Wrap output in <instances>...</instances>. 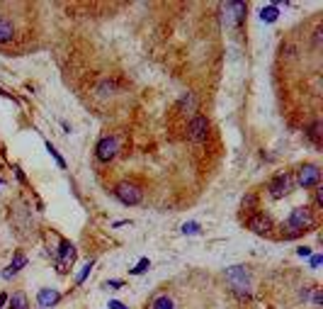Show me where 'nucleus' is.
<instances>
[{
  "mask_svg": "<svg viewBox=\"0 0 323 309\" xmlns=\"http://www.w3.org/2000/svg\"><path fill=\"white\" fill-rule=\"evenodd\" d=\"M311 224H313V214L309 207H294L289 214V219H287V229H292L287 236L292 239V236H297V234L306 232Z\"/></svg>",
  "mask_w": 323,
  "mask_h": 309,
  "instance_id": "obj_1",
  "label": "nucleus"
},
{
  "mask_svg": "<svg viewBox=\"0 0 323 309\" xmlns=\"http://www.w3.org/2000/svg\"><path fill=\"white\" fill-rule=\"evenodd\" d=\"M226 280L231 283L238 295H248L250 292V273L245 270L243 265H234V268H229L226 270Z\"/></svg>",
  "mask_w": 323,
  "mask_h": 309,
  "instance_id": "obj_2",
  "label": "nucleus"
},
{
  "mask_svg": "<svg viewBox=\"0 0 323 309\" xmlns=\"http://www.w3.org/2000/svg\"><path fill=\"white\" fill-rule=\"evenodd\" d=\"M114 198L119 200L122 205H139L141 202V190L132 185V183H119L114 188Z\"/></svg>",
  "mask_w": 323,
  "mask_h": 309,
  "instance_id": "obj_3",
  "label": "nucleus"
},
{
  "mask_svg": "<svg viewBox=\"0 0 323 309\" xmlns=\"http://www.w3.org/2000/svg\"><path fill=\"white\" fill-rule=\"evenodd\" d=\"M117 151H119V142L114 139V136H107V139H102L100 144H98V149H95V156L100 158V161H112L114 156H117Z\"/></svg>",
  "mask_w": 323,
  "mask_h": 309,
  "instance_id": "obj_4",
  "label": "nucleus"
},
{
  "mask_svg": "<svg viewBox=\"0 0 323 309\" xmlns=\"http://www.w3.org/2000/svg\"><path fill=\"white\" fill-rule=\"evenodd\" d=\"M207 134H209V122H207V117H195V120L189 122L187 136L192 139V142H197V144L204 142Z\"/></svg>",
  "mask_w": 323,
  "mask_h": 309,
  "instance_id": "obj_5",
  "label": "nucleus"
},
{
  "mask_svg": "<svg viewBox=\"0 0 323 309\" xmlns=\"http://www.w3.org/2000/svg\"><path fill=\"white\" fill-rule=\"evenodd\" d=\"M318 180H321V171L316 166H301L299 168V185L301 188H313V185H318Z\"/></svg>",
  "mask_w": 323,
  "mask_h": 309,
  "instance_id": "obj_6",
  "label": "nucleus"
},
{
  "mask_svg": "<svg viewBox=\"0 0 323 309\" xmlns=\"http://www.w3.org/2000/svg\"><path fill=\"white\" fill-rule=\"evenodd\" d=\"M243 12H245L243 3H229V5H223V22L226 24H241Z\"/></svg>",
  "mask_w": 323,
  "mask_h": 309,
  "instance_id": "obj_7",
  "label": "nucleus"
},
{
  "mask_svg": "<svg viewBox=\"0 0 323 309\" xmlns=\"http://www.w3.org/2000/svg\"><path fill=\"white\" fill-rule=\"evenodd\" d=\"M289 192V176L287 173H279V176L272 178V183H270V195L275 200L279 198H284Z\"/></svg>",
  "mask_w": 323,
  "mask_h": 309,
  "instance_id": "obj_8",
  "label": "nucleus"
},
{
  "mask_svg": "<svg viewBox=\"0 0 323 309\" xmlns=\"http://www.w3.org/2000/svg\"><path fill=\"white\" fill-rule=\"evenodd\" d=\"M248 229L255 232V234H270V229H272V219L265 217V214H253V217L248 219Z\"/></svg>",
  "mask_w": 323,
  "mask_h": 309,
  "instance_id": "obj_9",
  "label": "nucleus"
},
{
  "mask_svg": "<svg viewBox=\"0 0 323 309\" xmlns=\"http://www.w3.org/2000/svg\"><path fill=\"white\" fill-rule=\"evenodd\" d=\"M76 261V248H73V243L71 241H61V258H58V270L63 273L66 270V265H71Z\"/></svg>",
  "mask_w": 323,
  "mask_h": 309,
  "instance_id": "obj_10",
  "label": "nucleus"
},
{
  "mask_svg": "<svg viewBox=\"0 0 323 309\" xmlns=\"http://www.w3.org/2000/svg\"><path fill=\"white\" fill-rule=\"evenodd\" d=\"M58 297H61V295H58L56 290H49V287H46V290H42V292L37 295V302H39V307H51V304L58 302Z\"/></svg>",
  "mask_w": 323,
  "mask_h": 309,
  "instance_id": "obj_11",
  "label": "nucleus"
},
{
  "mask_svg": "<svg viewBox=\"0 0 323 309\" xmlns=\"http://www.w3.org/2000/svg\"><path fill=\"white\" fill-rule=\"evenodd\" d=\"M12 34H15V27H12L10 20L0 17V42H10Z\"/></svg>",
  "mask_w": 323,
  "mask_h": 309,
  "instance_id": "obj_12",
  "label": "nucleus"
},
{
  "mask_svg": "<svg viewBox=\"0 0 323 309\" xmlns=\"http://www.w3.org/2000/svg\"><path fill=\"white\" fill-rule=\"evenodd\" d=\"M10 309H29V302H27V295L24 292H15L10 299Z\"/></svg>",
  "mask_w": 323,
  "mask_h": 309,
  "instance_id": "obj_13",
  "label": "nucleus"
},
{
  "mask_svg": "<svg viewBox=\"0 0 323 309\" xmlns=\"http://www.w3.org/2000/svg\"><path fill=\"white\" fill-rule=\"evenodd\" d=\"M277 15H279L277 5H270V8H263V12H260V20H263V22H275V20H277Z\"/></svg>",
  "mask_w": 323,
  "mask_h": 309,
  "instance_id": "obj_14",
  "label": "nucleus"
},
{
  "mask_svg": "<svg viewBox=\"0 0 323 309\" xmlns=\"http://www.w3.org/2000/svg\"><path fill=\"white\" fill-rule=\"evenodd\" d=\"M321 129H323V124L321 122H313L311 124V129H309V136H311V142L318 146L321 144Z\"/></svg>",
  "mask_w": 323,
  "mask_h": 309,
  "instance_id": "obj_15",
  "label": "nucleus"
},
{
  "mask_svg": "<svg viewBox=\"0 0 323 309\" xmlns=\"http://www.w3.org/2000/svg\"><path fill=\"white\" fill-rule=\"evenodd\" d=\"M24 265H27V258H24L22 254H17L15 258H12V263H10V273L15 275V273H17L20 268H24Z\"/></svg>",
  "mask_w": 323,
  "mask_h": 309,
  "instance_id": "obj_16",
  "label": "nucleus"
},
{
  "mask_svg": "<svg viewBox=\"0 0 323 309\" xmlns=\"http://www.w3.org/2000/svg\"><path fill=\"white\" fill-rule=\"evenodd\" d=\"M153 309H173V299L168 297V295H163V297H158L153 302Z\"/></svg>",
  "mask_w": 323,
  "mask_h": 309,
  "instance_id": "obj_17",
  "label": "nucleus"
},
{
  "mask_svg": "<svg viewBox=\"0 0 323 309\" xmlns=\"http://www.w3.org/2000/svg\"><path fill=\"white\" fill-rule=\"evenodd\" d=\"M148 268H151V261H148V258H141V261L136 263V268H132V273H134V275H141Z\"/></svg>",
  "mask_w": 323,
  "mask_h": 309,
  "instance_id": "obj_18",
  "label": "nucleus"
},
{
  "mask_svg": "<svg viewBox=\"0 0 323 309\" xmlns=\"http://www.w3.org/2000/svg\"><path fill=\"white\" fill-rule=\"evenodd\" d=\"M46 151H49V154L54 156V158H56V163H58V166H61V168L66 166V161H63V158H61V156H58V151H56L54 146H51V142H46Z\"/></svg>",
  "mask_w": 323,
  "mask_h": 309,
  "instance_id": "obj_19",
  "label": "nucleus"
},
{
  "mask_svg": "<svg viewBox=\"0 0 323 309\" xmlns=\"http://www.w3.org/2000/svg\"><path fill=\"white\" fill-rule=\"evenodd\" d=\"M182 234H200V224H197V221H187V224H182Z\"/></svg>",
  "mask_w": 323,
  "mask_h": 309,
  "instance_id": "obj_20",
  "label": "nucleus"
},
{
  "mask_svg": "<svg viewBox=\"0 0 323 309\" xmlns=\"http://www.w3.org/2000/svg\"><path fill=\"white\" fill-rule=\"evenodd\" d=\"M90 268H92V263H88V265H85V268H83V273H80V275H78V280H76L78 285H83V283H85V277L90 275Z\"/></svg>",
  "mask_w": 323,
  "mask_h": 309,
  "instance_id": "obj_21",
  "label": "nucleus"
},
{
  "mask_svg": "<svg viewBox=\"0 0 323 309\" xmlns=\"http://www.w3.org/2000/svg\"><path fill=\"white\" fill-rule=\"evenodd\" d=\"M255 195H248V198H243V210H250V207H255Z\"/></svg>",
  "mask_w": 323,
  "mask_h": 309,
  "instance_id": "obj_22",
  "label": "nucleus"
},
{
  "mask_svg": "<svg viewBox=\"0 0 323 309\" xmlns=\"http://www.w3.org/2000/svg\"><path fill=\"white\" fill-rule=\"evenodd\" d=\"M107 307H110V309H129V307H124L122 302H117V299H112V302L107 304Z\"/></svg>",
  "mask_w": 323,
  "mask_h": 309,
  "instance_id": "obj_23",
  "label": "nucleus"
},
{
  "mask_svg": "<svg viewBox=\"0 0 323 309\" xmlns=\"http://www.w3.org/2000/svg\"><path fill=\"white\" fill-rule=\"evenodd\" d=\"M297 254H299V256H311V248H306V246H301V248H297Z\"/></svg>",
  "mask_w": 323,
  "mask_h": 309,
  "instance_id": "obj_24",
  "label": "nucleus"
},
{
  "mask_svg": "<svg viewBox=\"0 0 323 309\" xmlns=\"http://www.w3.org/2000/svg\"><path fill=\"white\" fill-rule=\"evenodd\" d=\"M321 261H323L321 256H313V258H311V268H318V265H321Z\"/></svg>",
  "mask_w": 323,
  "mask_h": 309,
  "instance_id": "obj_25",
  "label": "nucleus"
},
{
  "mask_svg": "<svg viewBox=\"0 0 323 309\" xmlns=\"http://www.w3.org/2000/svg\"><path fill=\"white\" fill-rule=\"evenodd\" d=\"M107 287H114V290H117V287H122V280H110Z\"/></svg>",
  "mask_w": 323,
  "mask_h": 309,
  "instance_id": "obj_26",
  "label": "nucleus"
},
{
  "mask_svg": "<svg viewBox=\"0 0 323 309\" xmlns=\"http://www.w3.org/2000/svg\"><path fill=\"white\" fill-rule=\"evenodd\" d=\"M5 302H8V295H5V292H0V309H3V304H5Z\"/></svg>",
  "mask_w": 323,
  "mask_h": 309,
  "instance_id": "obj_27",
  "label": "nucleus"
},
{
  "mask_svg": "<svg viewBox=\"0 0 323 309\" xmlns=\"http://www.w3.org/2000/svg\"><path fill=\"white\" fill-rule=\"evenodd\" d=\"M321 292H316V295H313V304H321Z\"/></svg>",
  "mask_w": 323,
  "mask_h": 309,
  "instance_id": "obj_28",
  "label": "nucleus"
},
{
  "mask_svg": "<svg viewBox=\"0 0 323 309\" xmlns=\"http://www.w3.org/2000/svg\"><path fill=\"white\" fill-rule=\"evenodd\" d=\"M0 185H5V180H3V178H0Z\"/></svg>",
  "mask_w": 323,
  "mask_h": 309,
  "instance_id": "obj_29",
  "label": "nucleus"
}]
</instances>
